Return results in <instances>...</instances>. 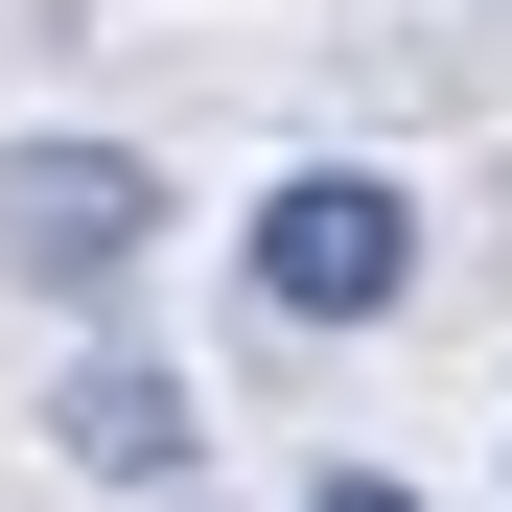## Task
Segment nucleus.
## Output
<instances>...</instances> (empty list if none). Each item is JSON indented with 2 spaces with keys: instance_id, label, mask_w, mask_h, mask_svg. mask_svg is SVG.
I'll use <instances>...</instances> for the list:
<instances>
[{
  "instance_id": "nucleus-1",
  "label": "nucleus",
  "mask_w": 512,
  "mask_h": 512,
  "mask_svg": "<svg viewBox=\"0 0 512 512\" xmlns=\"http://www.w3.org/2000/svg\"><path fill=\"white\" fill-rule=\"evenodd\" d=\"M233 256H256V303H280V326H396V280H419V210H396V163H280Z\"/></svg>"
},
{
  "instance_id": "nucleus-2",
  "label": "nucleus",
  "mask_w": 512,
  "mask_h": 512,
  "mask_svg": "<svg viewBox=\"0 0 512 512\" xmlns=\"http://www.w3.org/2000/svg\"><path fill=\"white\" fill-rule=\"evenodd\" d=\"M140 256H163V163H117V140H24L0 163V280L94 303V280H140Z\"/></svg>"
},
{
  "instance_id": "nucleus-3",
  "label": "nucleus",
  "mask_w": 512,
  "mask_h": 512,
  "mask_svg": "<svg viewBox=\"0 0 512 512\" xmlns=\"http://www.w3.org/2000/svg\"><path fill=\"white\" fill-rule=\"evenodd\" d=\"M47 443L94 466V489H210V396H187V373H140V350H70Z\"/></svg>"
},
{
  "instance_id": "nucleus-4",
  "label": "nucleus",
  "mask_w": 512,
  "mask_h": 512,
  "mask_svg": "<svg viewBox=\"0 0 512 512\" xmlns=\"http://www.w3.org/2000/svg\"><path fill=\"white\" fill-rule=\"evenodd\" d=\"M303 512H419V489H396V466H326V489H303Z\"/></svg>"
}]
</instances>
